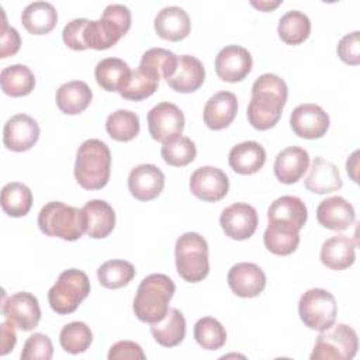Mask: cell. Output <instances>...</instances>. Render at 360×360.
Masks as SVG:
<instances>
[{"label":"cell","mask_w":360,"mask_h":360,"mask_svg":"<svg viewBox=\"0 0 360 360\" xmlns=\"http://www.w3.org/2000/svg\"><path fill=\"white\" fill-rule=\"evenodd\" d=\"M309 166V155L304 148L288 146L274 160V174L284 184L297 183Z\"/></svg>","instance_id":"obj_24"},{"label":"cell","mask_w":360,"mask_h":360,"mask_svg":"<svg viewBox=\"0 0 360 360\" xmlns=\"http://www.w3.org/2000/svg\"><path fill=\"white\" fill-rule=\"evenodd\" d=\"M266 274L255 263H236L228 271V284L232 292L242 298L257 297L266 287Z\"/></svg>","instance_id":"obj_18"},{"label":"cell","mask_w":360,"mask_h":360,"mask_svg":"<svg viewBox=\"0 0 360 360\" xmlns=\"http://www.w3.org/2000/svg\"><path fill=\"white\" fill-rule=\"evenodd\" d=\"M159 86V82L145 75L139 69L131 70L128 79L121 84L118 93L125 100L141 101L150 97Z\"/></svg>","instance_id":"obj_43"},{"label":"cell","mask_w":360,"mask_h":360,"mask_svg":"<svg viewBox=\"0 0 360 360\" xmlns=\"http://www.w3.org/2000/svg\"><path fill=\"white\" fill-rule=\"evenodd\" d=\"M150 333L160 346L174 347L186 336V319L177 308H169L162 321L150 323Z\"/></svg>","instance_id":"obj_31"},{"label":"cell","mask_w":360,"mask_h":360,"mask_svg":"<svg viewBox=\"0 0 360 360\" xmlns=\"http://www.w3.org/2000/svg\"><path fill=\"white\" fill-rule=\"evenodd\" d=\"M287 96V84L280 76L260 75L252 86V98L246 111L249 124L259 131L273 128L281 118Z\"/></svg>","instance_id":"obj_1"},{"label":"cell","mask_w":360,"mask_h":360,"mask_svg":"<svg viewBox=\"0 0 360 360\" xmlns=\"http://www.w3.org/2000/svg\"><path fill=\"white\" fill-rule=\"evenodd\" d=\"M357 167H359V150H354L350 158L347 159L346 162V170H347V174L352 177V180L354 183L359 181L357 179Z\"/></svg>","instance_id":"obj_50"},{"label":"cell","mask_w":360,"mask_h":360,"mask_svg":"<svg viewBox=\"0 0 360 360\" xmlns=\"http://www.w3.org/2000/svg\"><path fill=\"white\" fill-rule=\"evenodd\" d=\"M304 184L307 190L315 194H328L340 190L343 181L338 167L332 162L323 159L322 156H318L312 160L309 173L305 177Z\"/></svg>","instance_id":"obj_25"},{"label":"cell","mask_w":360,"mask_h":360,"mask_svg":"<svg viewBox=\"0 0 360 360\" xmlns=\"http://www.w3.org/2000/svg\"><path fill=\"white\" fill-rule=\"evenodd\" d=\"M176 285L173 280L162 273L146 276L138 285L132 309L136 318L146 323L162 321L169 311V301L173 298Z\"/></svg>","instance_id":"obj_2"},{"label":"cell","mask_w":360,"mask_h":360,"mask_svg":"<svg viewBox=\"0 0 360 360\" xmlns=\"http://www.w3.org/2000/svg\"><path fill=\"white\" fill-rule=\"evenodd\" d=\"M139 117L129 110H117L105 121L107 134L118 142L132 141L139 134Z\"/></svg>","instance_id":"obj_38"},{"label":"cell","mask_w":360,"mask_h":360,"mask_svg":"<svg viewBox=\"0 0 360 360\" xmlns=\"http://www.w3.org/2000/svg\"><path fill=\"white\" fill-rule=\"evenodd\" d=\"M160 155L169 166L181 167V166H187L195 159L197 148L190 138L179 135L163 143L160 149Z\"/></svg>","instance_id":"obj_42"},{"label":"cell","mask_w":360,"mask_h":360,"mask_svg":"<svg viewBox=\"0 0 360 360\" xmlns=\"http://www.w3.org/2000/svg\"><path fill=\"white\" fill-rule=\"evenodd\" d=\"M266 162L264 148L255 141H246L235 145L228 155V163L238 174H253L259 172Z\"/></svg>","instance_id":"obj_26"},{"label":"cell","mask_w":360,"mask_h":360,"mask_svg":"<svg viewBox=\"0 0 360 360\" xmlns=\"http://www.w3.org/2000/svg\"><path fill=\"white\" fill-rule=\"evenodd\" d=\"M174 257L177 273L183 280L188 283H198L208 276V245L200 233H183L176 240Z\"/></svg>","instance_id":"obj_6"},{"label":"cell","mask_w":360,"mask_h":360,"mask_svg":"<svg viewBox=\"0 0 360 360\" xmlns=\"http://www.w3.org/2000/svg\"><path fill=\"white\" fill-rule=\"evenodd\" d=\"M90 294V281L84 271L68 269L62 271L56 283L48 291V301L53 312L68 315L77 309Z\"/></svg>","instance_id":"obj_7"},{"label":"cell","mask_w":360,"mask_h":360,"mask_svg":"<svg viewBox=\"0 0 360 360\" xmlns=\"http://www.w3.org/2000/svg\"><path fill=\"white\" fill-rule=\"evenodd\" d=\"M250 52L239 45H228L215 56V72L219 79L229 83L243 80L252 70Z\"/></svg>","instance_id":"obj_15"},{"label":"cell","mask_w":360,"mask_h":360,"mask_svg":"<svg viewBox=\"0 0 360 360\" xmlns=\"http://www.w3.org/2000/svg\"><path fill=\"white\" fill-rule=\"evenodd\" d=\"M131 28V11L124 4H110L100 20H89L83 39L87 48L103 51L114 46Z\"/></svg>","instance_id":"obj_5"},{"label":"cell","mask_w":360,"mask_h":360,"mask_svg":"<svg viewBox=\"0 0 360 360\" xmlns=\"http://www.w3.org/2000/svg\"><path fill=\"white\" fill-rule=\"evenodd\" d=\"M263 242L269 252L278 256H287L298 248L300 231L281 224H269L263 235Z\"/></svg>","instance_id":"obj_34"},{"label":"cell","mask_w":360,"mask_h":360,"mask_svg":"<svg viewBox=\"0 0 360 360\" xmlns=\"http://www.w3.org/2000/svg\"><path fill=\"white\" fill-rule=\"evenodd\" d=\"M356 245L345 235L326 239L321 248V262L330 270H345L354 263Z\"/></svg>","instance_id":"obj_27"},{"label":"cell","mask_w":360,"mask_h":360,"mask_svg":"<svg viewBox=\"0 0 360 360\" xmlns=\"http://www.w3.org/2000/svg\"><path fill=\"white\" fill-rule=\"evenodd\" d=\"M318 222L330 231H345L350 228L356 221V212L353 205L340 195L325 198L316 208Z\"/></svg>","instance_id":"obj_19"},{"label":"cell","mask_w":360,"mask_h":360,"mask_svg":"<svg viewBox=\"0 0 360 360\" xmlns=\"http://www.w3.org/2000/svg\"><path fill=\"white\" fill-rule=\"evenodd\" d=\"M219 224L228 238L245 240L255 233L259 225L257 211L246 202H235L221 212Z\"/></svg>","instance_id":"obj_13"},{"label":"cell","mask_w":360,"mask_h":360,"mask_svg":"<svg viewBox=\"0 0 360 360\" xmlns=\"http://www.w3.org/2000/svg\"><path fill=\"white\" fill-rule=\"evenodd\" d=\"M1 90L11 97H22L30 94L35 86V76L25 65H11L0 73Z\"/></svg>","instance_id":"obj_33"},{"label":"cell","mask_w":360,"mask_h":360,"mask_svg":"<svg viewBox=\"0 0 360 360\" xmlns=\"http://www.w3.org/2000/svg\"><path fill=\"white\" fill-rule=\"evenodd\" d=\"M31 205L32 193L25 184L11 181L1 188V208L7 215L14 218L24 217L30 212Z\"/></svg>","instance_id":"obj_37"},{"label":"cell","mask_w":360,"mask_h":360,"mask_svg":"<svg viewBox=\"0 0 360 360\" xmlns=\"http://www.w3.org/2000/svg\"><path fill=\"white\" fill-rule=\"evenodd\" d=\"M205 80V69L200 59L191 55H181L177 60L176 72L166 82L177 93H193Z\"/></svg>","instance_id":"obj_23"},{"label":"cell","mask_w":360,"mask_h":360,"mask_svg":"<svg viewBox=\"0 0 360 360\" xmlns=\"http://www.w3.org/2000/svg\"><path fill=\"white\" fill-rule=\"evenodd\" d=\"M338 305L335 297L323 288L305 291L298 302V315L302 323L314 330H323L335 323Z\"/></svg>","instance_id":"obj_9"},{"label":"cell","mask_w":360,"mask_h":360,"mask_svg":"<svg viewBox=\"0 0 360 360\" xmlns=\"http://www.w3.org/2000/svg\"><path fill=\"white\" fill-rule=\"evenodd\" d=\"M194 339L205 350H218L226 342V330L218 319L204 316L194 325Z\"/></svg>","instance_id":"obj_40"},{"label":"cell","mask_w":360,"mask_h":360,"mask_svg":"<svg viewBox=\"0 0 360 360\" xmlns=\"http://www.w3.org/2000/svg\"><path fill=\"white\" fill-rule=\"evenodd\" d=\"M111 153L100 139L84 141L76 153L75 179L84 190H100L110 180Z\"/></svg>","instance_id":"obj_3"},{"label":"cell","mask_w":360,"mask_h":360,"mask_svg":"<svg viewBox=\"0 0 360 360\" xmlns=\"http://www.w3.org/2000/svg\"><path fill=\"white\" fill-rule=\"evenodd\" d=\"M108 360H143L146 356L142 347L132 340H120L110 347Z\"/></svg>","instance_id":"obj_48"},{"label":"cell","mask_w":360,"mask_h":360,"mask_svg":"<svg viewBox=\"0 0 360 360\" xmlns=\"http://www.w3.org/2000/svg\"><path fill=\"white\" fill-rule=\"evenodd\" d=\"M359 31H353L345 35L338 44V55L339 58L352 66L360 63V39Z\"/></svg>","instance_id":"obj_46"},{"label":"cell","mask_w":360,"mask_h":360,"mask_svg":"<svg viewBox=\"0 0 360 360\" xmlns=\"http://www.w3.org/2000/svg\"><path fill=\"white\" fill-rule=\"evenodd\" d=\"M163 187L165 174L155 165H138L128 174V190L131 195L139 201H150L156 198Z\"/></svg>","instance_id":"obj_17"},{"label":"cell","mask_w":360,"mask_h":360,"mask_svg":"<svg viewBox=\"0 0 360 360\" xmlns=\"http://www.w3.org/2000/svg\"><path fill=\"white\" fill-rule=\"evenodd\" d=\"M87 18H75L70 22H68L62 31V39L65 45L73 51H84L87 49L83 34L84 28L87 25Z\"/></svg>","instance_id":"obj_45"},{"label":"cell","mask_w":360,"mask_h":360,"mask_svg":"<svg viewBox=\"0 0 360 360\" xmlns=\"http://www.w3.org/2000/svg\"><path fill=\"white\" fill-rule=\"evenodd\" d=\"M283 3V0H276V1H250V4L262 11H271L276 7H278Z\"/></svg>","instance_id":"obj_51"},{"label":"cell","mask_w":360,"mask_h":360,"mask_svg":"<svg viewBox=\"0 0 360 360\" xmlns=\"http://www.w3.org/2000/svg\"><path fill=\"white\" fill-rule=\"evenodd\" d=\"M21 46V38L18 31L14 27H10L6 21V15L3 13L1 32H0V58L6 59L18 52Z\"/></svg>","instance_id":"obj_47"},{"label":"cell","mask_w":360,"mask_h":360,"mask_svg":"<svg viewBox=\"0 0 360 360\" xmlns=\"http://www.w3.org/2000/svg\"><path fill=\"white\" fill-rule=\"evenodd\" d=\"M330 120L326 111L312 103L300 104L295 107L290 115V127L294 134L304 139H319L322 138L328 128Z\"/></svg>","instance_id":"obj_12"},{"label":"cell","mask_w":360,"mask_h":360,"mask_svg":"<svg viewBox=\"0 0 360 360\" xmlns=\"http://www.w3.org/2000/svg\"><path fill=\"white\" fill-rule=\"evenodd\" d=\"M278 37L288 45L302 44L311 34V21L307 14L298 10L287 11L281 15L277 27Z\"/></svg>","instance_id":"obj_36"},{"label":"cell","mask_w":360,"mask_h":360,"mask_svg":"<svg viewBox=\"0 0 360 360\" xmlns=\"http://www.w3.org/2000/svg\"><path fill=\"white\" fill-rule=\"evenodd\" d=\"M39 138L38 122L27 114H15L7 120L3 128V143L13 152L31 149Z\"/></svg>","instance_id":"obj_16"},{"label":"cell","mask_w":360,"mask_h":360,"mask_svg":"<svg viewBox=\"0 0 360 360\" xmlns=\"http://www.w3.org/2000/svg\"><path fill=\"white\" fill-rule=\"evenodd\" d=\"M129 75L131 69L128 63L120 58L101 59L94 69V77L105 91H118Z\"/></svg>","instance_id":"obj_35"},{"label":"cell","mask_w":360,"mask_h":360,"mask_svg":"<svg viewBox=\"0 0 360 360\" xmlns=\"http://www.w3.org/2000/svg\"><path fill=\"white\" fill-rule=\"evenodd\" d=\"M1 312L4 318L21 330H32L41 319L38 298L27 291L15 292L3 301Z\"/></svg>","instance_id":"obj_11"},{"label":"cell","mask_w":360,"mask_h":360,"mask_svg":"<svg viewBox=\"0 0 360 360\" xmlns=\"http://www.w3.org/2000/svg\"><path fill=\"white\" fill-rule=\"evenodd\" d=\"M38 226L46 236L63 240H77L87 232L86 214L82 208L68 205L62 201L46 202L38 214Z\"/></svg>","instance_id":"obj_4"},{"label":"cell","mask_w":360,"mask_h":360,"mask_svg":"<svg viewBox=\"0 0 360 360\" xmlns=\"http://www.w3.org/2000/svg\"><path fill=\"white\" fill-rule=\"evenodd\" d=\"M238 112V98L231 91H218L204 105V124L214 131L224 129L232 124Z\"/></svg>","instance_id":"obj_20"},{"label":"cell","mask_w":360,"mask_h":360,"mask_svg":"<svg viewBox=\"0 0 360 360\" xmlns=\"http://www.w3.org/2000/svg\"><path fill=\"white\" fill-rule=\"evenodd\" d=\"M93 342V333L84 322H70L65 325L59 333V343L62 349L70 354L86 352Z\"/></svg>","instance_id":"obj_41"},{"label":"cell","mask_w":360,"mask_h":360,"mask_svg":"<svg viewBox=\"0 0 360 360\" xmlns=\"http://www.w3.org/2000/svg\"><path fill=\"white\" fill-rule=\"evenodd\" d=\"M17 343V335L14 330V325L7 319L0 323V356H6L10 353Z\"/></svg>","instance_id":"obj_49"},{"label":"cell","mask_w":360,"mask_h":360,"mask_svg":"<svg viewBox=\"0 0 360 360\" xmlns=\"http://www.w3.org/2000/svg\"><path fill=\"white\" fill-rule=\"evenodd\" d=\"M357 349L356 330L346 323H336L321 330L311 360H350L356 356Z\"/></svg>","instance_id":"obj_8"},{"label":"cell","mask_w":360,"mask_h":360,"mask_svg":"<svg viewBox=\"0 0 360 360\" xmlns=\"http://www.w3.org/2000/svg\"><path fill=\"white\" fill-rule=\"evenodd\" d=\"M86 214L87 235L93 239L108 236L115 226V212L104 200H90L82 208Z\"/></svg>","instance_id":"obj_29"},{"label":"cell","mask_w":360,"mask_h":360,"mask_svg":"<svg viewBox=\"0 0 360 360\" xmlns=\"http://www.w3.org/2000/svg\"><path fill=\"white\" fill-rule=\"evenodd\" d=\"M228 176L218 167H198L190 177V191L202 201H219L228 194Z\"/></svg>","instance_id":"obj_14"},{"label":"cell","mask_w":360,"mask_h":360,"mask_svg":"<svg viewBox=\"0 0 360 360\" xmlns=\"http://www.w3.org/2000/svg\"><path fill=\"white\" fill-rule=\"evenodd\" d=\"M135 277L134 266L127 260H108L103 263L97 269V278L98 283L110 290L121 288L129 284V281Z\"/></svg>","instance_id":"obj_39"},{"label":"cell","mask_w":360,"mask_h":360,"mask_svg":"<svg viewBox=\"0 0 360 360\" xmlns=\"http://www.w3.org/2000/svg\"><path fill=\"white\" fill-rule=\"evenodd\" d=\"M308 218L305 202L295 195H283L271 202L267 210L269 224H281L301 231Z\"/></svg>","instance_id":"obj_21"},{"label":"cell","mask_w":360,"mask_h":360,"mask_svg":"<svg viewBox=\"0 0 360 360\" xmlns=\"http://www.w3.org/2000/svg\"><path fill=\"white\" fill-rule=\"evenodd\" d=\"M146 120L150 136L162 143L181 135L184 129L183 111L169 101H162L152 107Z\"/></svg>","instance_id":"obj_10"},{"label":"cell","mask_w":360,"mask_h":360,"mask_svg":"<svg viewBox=\"0 0 360 360\" xmlns=\"http://www.w3.org/2000/svg\"><path fill=\"white\" fill-rule=\"evenodd\" d=\"M93 91L86 82L72 80L63 83L56 90V105L58 108L68 115H75L83 112L91 103Z\"/></svg>","instance_id":"obj_28"},{"label":"cell","mask_w":360,"mask_h":360,"mask_svg":"<svg viewBox=\"0 0 360 360\" xmlns=\"http://www.w3.org/2000/svg\"><path fill=\"white\" fill-rule=\"evenodd\" d=\"M179 56L165 48L148 49L139 62L138 69L152 79L160 82V79H169L174 75Z\"/></svg>","instance_id":"obj_32"},{"label":"cell","mask_w":360,"mask_h":360,"mask_svg":"<svg viewBox=\"0 0 360 360\" xmlns=\"http://www.w3.org/2000/svg\"><path fill=\"white\" fill-rule=\"evenodd\" d=\"M153 27L160 38L177 42L190 34L191 21L188 14L181 7L169 6L156 14Z\"/></svg>","instance_id":"obj_22"},{"label":"cell","mask_w":360,"mask_h":360,"mask_svg":"<svg viewBox=\"0 0 360 360\" xmlns=\"http://www.w3.org/2000/svg\"><path fill=\"white\" fill-rule=\"evenodd\" d=\"M53 356V345L48 335L34 333L28 336L20 354L21 360H51Z\"/></svg>","instance_id":"obj_44"},{"label":"cell","mask_w":360,"mask_h":360,"mask_svg":"<svg viewBox=\"0 0 360 360\" xmlns=\"http://www.w3.org/2000/svg\"><path fill=\"white\" fill-rule=\"evenodd\" d=\"M21 22L30 34L45 35L56 27L58 11L48 1H34L22 10Z\"/></svg>","instance_id":"obj_30"}]
</instances>
